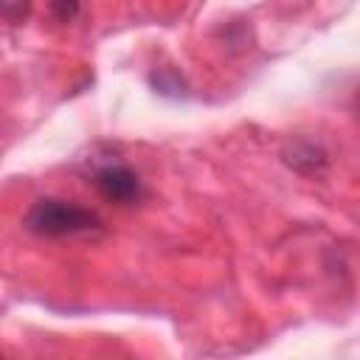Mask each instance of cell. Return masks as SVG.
<instances>
[{"instance_id": "1", "label": "cell", "mask_w": 360, "mask_h": 360, "mask_svg": "<svg viewBox=\"0 0 360 360\" xmlns=\"http://www.w3.org/2000/svg\"><path fill=\"white\" fill-rule=\"evenodd\" d=\"M22 225L42 239H65V236H87L104 231V219L73 200L62 197H39L25 211Z\"/></svg>"}, {"instance_id": "2", "label": "cell", "mask_w": 360, "mask_h": 360, "mask_svg": "<svg viewBox=\"0 0 360 360\" xmlns=\"http://www.w3.org/2000/svg\"><path fill=\"white\" fill-rule=\"evenodd\" d=\"M87 177H90L87 183L96 188V194L101 200H107L110 205L129 208V205H138L146 200V186H143L141 174L121 158L107 155L104 160H93Z\"/></svg>"}, {"instance_id": "3", "label": "cell", "mask_w": 360, "mask_h": 360, "mask_svg": "<svg viewBox=\"0 0 360 360\" xmlns=\"http://www.w3.org/2000/svg\"><path fill=\"white\" fill-rule=\"evenodd\" d=\"M281 160L298 174H321L329 166V152L309 138H295L281 149Z\"/></svg>"}, {"instance_id": "4", "label": "cell", "mask_w": 360, "mask_h": 360, "mask_svg": "<svg viewBox=\"0 0 360 360\" xmlns=\"http://www.w3.org/2000/svg\"><path fill=\"white\" fill-rule=\"evenodd\" d=\"M149 84L155 87V93H160V96H169V98H180V96H186V79L174 70V68H158V70H152L149 73Z\"/></svg>"}, {"instance_id": "5", "label": "cell", "mask_w": 360, "mask_h": 360, "mask_svg": "<svg viewBox=\"0 0 360 360\" xmlns=\"http://www.w3.org/2000/svg\"><path fill=\"white\" fill-rule=\"evenodd\" d=\"M3 6V20L8 25H20L31 14V0H0Z\"/></svg>"}, {"instance_id": "6", "label": "cell", "mask_w": 360, "mask_h": 360, "mask_svg": "<svg viewBox=\"0 0 360 360\" xmlns=\"http://www.w3.org/2000/svg\"><path fill=\"white\" fill-rule=\"evenodd\" d=\"M79 11H82L79 0H51V14H53V20L62 22V25L73 22V20L79 17Z\"/></svg>"}]
</instances>
